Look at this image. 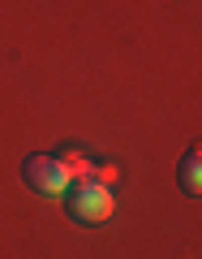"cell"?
Returning a JSON list of instances; mask_svg holds the SVG:
<instances>
[{
  "instance_id": "3",
  "label": "cell",
  "mask_w": 202,
  "mask_h": 259,
  "mask_svg": "<svg viewBox=\"0 0 202 259\" xmlns=\"http://www.w3.org/2000/svg\"><path fill=\"white\" fill-rule=\"evenodd\" d=\"M56 160H60V164L69 168V177H74V182H82V177H95V164H91V156H86L82 147H74V143H64Z\"/></svg>"
},
{
  "instance_id": "1",
  "label": "cell",
  "mask_w": 202,
  "mask_h": 259,
  "mask_svg": "<svg viewBox=\"0 0 202 259\" xmlns=\"http://www.w3.org/2000/svg\"><path fill=\"white\" fill-rule=\"evenodd\" d=\"M64 203H69L74 221H82V225H108L112 216H116L112 186L95 182V177H82V182H74V186H69V194H64Z\"/></svg>"
},
{
  "instance_id": "4",
  "label": "cell",
  "mask_w": 202,
  "mask_h": 259,
  "mask_svg": "<svg viewBox=\"0 0 202 259\" xmlns=\"http://www.w3.org/2000/svg\"><path fill=\"white\" fill-rule=\"evenodd\" d=\"M181 177H185V190H189V194H198V190H202V151H198V147H189V151H185Z\"/></svg>"
},
{
  "instance_id": "2",
  "label": "cell",
  "mask_w": 202,
  "mask_h": 259,
  "mask_svg": "<svg viewBox=\"0 0 202 259\" xmlns=\"http://www.w3.org/2000/svg\"><path fill=\"white\" fill-rule=\"evenodd\" d=\"M22 173H26V186H30V190H39L43 199H64L69 186H74L69 168H64L56 156H30Z\"/></svg>"
}]
</instances>
